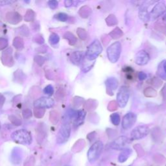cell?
I'll use <instances>...</instances> for the list:
<instances>
[{
    "instance_id": "obj_1",
    "label": "cell",
    "mask_w": 166,
    "mask_h": 166,
    "mask_svg": "<svg viewBox=\"0 0 166 166\" xmlns=\"http://www.w3.org/2000/svg\"><path fill=\"white\" fill-rule=\"evenodd\" d=\"M11 138L14 142L22 145H30L32 142L31 134L25 129L14 131L11 135Z\"/></svg>"
},
{
    "instance_id": "obj_2",
    "label": "cell",
    "mask_w": 166,
    "mask_h": 166,
    "mask_svg": "<svg viewBox=\"0 0 166 166\" xmlns=\"http://www.w3.org/2000/svg\"><path fill=\"white\" fill-rule=\"evenodd\" d=\"M103 51V47L101 42L98 40H95L88 46L87 51L86 52V58L88 60H94L99 56Z\"/></svg>"
},
{
    "instance_id": "obj_3",
    "label": "cell",
    "mask_w": 166,
    "mask_h": 166,
    "mask_svg": "<svg viewBox=\"0 0 166 166\" xmlns=\"http://www.w3.org/2000/svg\"><path fill=\"white\" fill-rule=\"evenodd\" d=\"M102 141H97L92 145L88 151V160L90 163H94L99 158L103 150Z\"/></svg>"
},
{
    "instance_id": "obj_4",
    "label": "cell",
    "mask_w": 166,
    "mask_h": 166,
    "mask_svg": "<svg viewBox=\"0 0 166 166\" xmlns=\"http://www.w3.org/2000/svg\"><path fill=\"white\" fill-rule=\"evenodd\" d=\"M121 53V44L119 42H115L107 49L106 53L109 60L112 63H116L118 61Z\"/></svg>"
},
{
    "instance_id": "obj_5",
    "label": "cell",
    "mask_w": 166,
    "mask_h": 166,
    "mask_svg": "<svg viewBox=\"0 0 166 166\" xmlns=\"http://www.w3.org/2000/svg\"><path fill=\"white\" fill-rule=\"evenodd\" d=\"M71 134V127L69 123L65 122L61 126L57 134V142L58 144L66 143L68 140Z\"/></svg>"
},
{
    "instance_id": "obj_6",
    "label": "cell",
    "mask_w": 166,
    "mask_h": 166,
    "mask_svg": "<svg viewBox=\"0 0 166 166\" xmlns=\"http://www.w3.org/2000/svg\"><path fill=\"white\" fill-rule=\"evenodd\" d=\"M129 96H130V92L127 87L123 86L119 89L117 94V102L121 108H124L127 105Z\"/></svg>"
},
{
    "instance_id": "obj_7",
    "label": "cell",
    "mask_w": 166,
    "mask_h": 166,
    "mask_svg": "<svg viewBox=\"0 0 166 166\" xmlns=\"http://www.w3.org/2000/svg\"><path fill=\"white\" fill-rule=\"evenodd\" d=\"M149 133V128L147 125H141L134 128L131 132V136L132 140H137L145 138Z\"/></svg>"
},
{
    "instance_id": "obj_8",
    "label": "cell",
    "mask_w": 166,
    "mask_h": 166,
    "mask_svg": "<svg viewBox=\"0 0 166 166\" xmlns=\"http://www.w3.org/2000/svg\"><path fill=\"white\" fill-rule=\"evenodd\" d=\"M137 116L133 112H128L125 114L122 119V128L124 130H128L133 127L136 121Z\"/></svg>"
},
{
    "instance_id": "obj_9",
    "label": "cell",
    "mask_w": 166,
    "mask_h": 166,
    "mask_svg": "<svg viewBox=\"0 0 166 166\" xmlns=\"http://www.w3.org/2000/svg\"><path fill=\"white\" fill-rule=\"evenodd\" d=\"M54 105V100L50 97H42L36 100L34 103V106L36 108L48 109L51 108Z\"/></svg>"
},
{
    "instance_id": "obj_10",
    "label": "cell",
    "mask_w": 166,
    "mask_h": 166,
    "mask_svg": "<svg viewBox=\"0 0 166 166\" xmlns=\"http://www.w3.org/2000/svg\"><path fill=\"white\" fill-rule=\"evenodd\" d=\"M129 143L128 138L126 136H119L111 143V148L116 150L124 149L126 145Z\"/></svg>"
},
{
    "instance_id": "obj_11",
    "label": "cell",
    "mask_w": 166,
    "mask_h": 166,
    "mask_svg": "<svg viewBox=\"0 0 166 166\" xmlns=\"http://www.w3.org/2000/svg\"><path fill=\"white\" fill-rule=\"evenodd\" d=\"M166 11V5L163 2H159L156 4L155 7L152 9L150 12V16H151L153 19L158 18L159 16H162Z\"/></svg>"
},
{
    "instance_id": "obj_12",
    "label": "cell",
    "mask_w": 166,
    "mask_h": 166,
    "mask_svg": "<svg viewBox=\"0 0 166 166\" xmlns=\"http://www.w3.org/2000/svg\"><path fill=\"white\" fill-rule=\"evenodd\" d=\"M150 57L145 51L141 50L138 52L135 57V62L139 66H144L148 63Z\"/></svg>"
},
{
    "instance_id": "obj_13",
    "label": "cell",
    "mask_w": 166,
    "mask_h": 166,
    "mask_svg": "<svg viewBox=\"0 0 166 166\" xmlns=\"http://www.w3.org/2000/svg\"><path fill=\"white\" fill-rule=\"evenodd\" d=\"M86 115H87V113L84 110H79V111L77 112V115L75 118L74 122H73L74 127H78L84 123Z\"/></svg>"
},
{
    "instance_id": "obj_14",
    "label": "cell",
    "mask_w": 166,
    "mask_h": 166,
    "mask_svg": "<svg viewBox=\"0 0 166 166\" xmlns=\"http://www.w3.org/2000/svg\"><path fill=\"white\" fill-rule=\"evenodd\" d=\"M83 58V53L82 51H75L71 55L70 60L75 65H79Z\"/></svg>"
},
{
    "instance_id": "obj_15",
    "label": "cell",
    "mask_w": 166,
    "mask_h": 166,
    "mask_svg": "<svg viewBox=\"0 0 166 166\" xmlns=\"http://www.w3.org/2000/svg\"><path fill=\"white\" fill-rule=\"evenodd\" d=\"M11 162L14 165H19L21 162V156L20 150L18 149H14L11 154Z\"/></svg>"
},
{
    "instance_id": "obj_16",
    "label": "cell",
    "mask_w": 166,
    "mask_h": 166,
    "mask_svg": "<svg viewBox=\"0 0 166 166\" xmlns=\"http://www.w3.org/2000/svg\"><path fill=\"white\" fill-rule=\"evenodd\" d=\"M105 84L108 90L111 92L114 91L118 87V81L114 77H110L106 79V81H105Z\"/></svg>"
},
{
    "instance_id": "obj_17",
    "label": "cell",
    "mask_w": 166,
    "mask_h": 166,
    "mask_svg": "<svg viewBox=\"0 0 166 166\" xmlns=\"http://www.w3.org/2000/svg\"><path fill=\"white\" fill-rule=\"evenodd\" d=\"M132 153H133V150L129 148H125L123 149L119 155L118 161L120 163L125 162L128 158L129 156H131Z\"/></svg>"
},
{
    "instance_id": "obj_18",
    "label": "cell",
    "mask_w": 166,
    "mask_h": 166,
    "mask_svg": "<svg viewBox=\"0 0 166 166\" xmlns=\"http://www.w3.org/2000/svg\"><path fill=\"white\" fill-rule=\"evenodd\" d=\"M158 74L162 79L166 80V60L162 61L160 64L158 70Z\"/></svg>"
},
{
    "instance_id": "obj_19",
    "label": "cell",
    "mask_w": 166,
    "mask_h": 166,
    "mask_svg": "<svg viewBox=\"0 0 166 166\" xmlns=\"http://www.w3.org/2000/svg\"><path fill=\"white\" fill-rule=\"evenodd\" d=\"M139 16L140 19L144 21H148L150 20V14L147 11L146 9L143 8L142 9H140L139 12Z\"/></svg>"
},
{
    "instance_id": "obj_20",
    "label": "cell",
    "mask_w": 166,
    "mask_h": 166,
    "mask_svg": "<svg viewBox=\"0 0 166 166\" xmlns=\"http://www.w3.org/2000/svg\"><path fill=\"white\" fill-rule=\"evenodd\" d=\"M110 120H111V122L112 123L113 125L118 126L119 123H120V121H121L120 116H119V114L118 113L112 114L110 116Z\"/></svg>"
},
{
    "instance_id": "obj_21",
    "label": "cell",
    "mask_w": 166,
    "mask_h": 166,
    "mask_svg": "<svg viewBox=\"0 0 166 166\" xmlns=\"http://www.w3.org/2000/svg\"><path fill=\"white\" fill-rule=\"evenodd\" d=\"M59 40L60 38L59 36H58V35H57V34L53 33L52 34V35H51L50 39H49V41H50L51 44L55 45L58 44V42H59Z\"/></svg>"
},
{
    "instance_id": "obj_22",
    "label": "cell",
    "mask_w": 166,
    "mask_h": 166,
    "mask_svg": "<svg viewBox=\"0 0 166 166\" xmlns=\"http://www.w3.org/2000/svg\"><path fill=\"white\" fill-rule=\"evenodd\" d=\"M56 18L60 21H66L68 19V15L66 13H60L56 15Z\"/></svg>"
},
{
    "instance_id": "obj_23",
    "label": "cell",
    "mask_w": 166,
    "mask_h": 166,
    "mask_svg": "<svg viewBox=\"0 0 166 166\" xmlns=\"http://www.w3.org/2000/svg\"><path fill=\"white\" fill-rule=\"evenodd\" d=\"M44 94H45L48 96H52L54 92V89L53 87H52L51 85H48L47 87H45V88L44 89Z\"/></svg>"
},
{
    "instance_id": "obj_24",
    "label": "cell",
    "mask_w": 166,
    "mask_h": 166,
    "mask_svg": "<svg viewBox=\"0 0 166 166\" xmlns=\"http://www.w3.org/2000/svg\"><path fill=\"white\" fill-rule=\"evenodd\" d=\"M48 6L52 9H56L58 7V1L55 0H51V1H48Z\"/></svg>"
},
{
    "instance_id": "obj_25",
    "label": "cell",
    "mask_w": 166,
    "mask_h": 166,
    "mask_svg": "<svg viewBox=\"0 0 166 166\" xmlns=\"http://www.w3.org/2000/svg\"><path fill=\"white\" fill-rule=\"evenodd\" d=\"M138 79H139V80H140V81H143V80H145L147 77V75L146 73L141 72L138 73Z\"/></svg>"
},
{
    "instance_id": "obj_26",
    "label": "cell",
    "mask_w": 166,
    "mask_h": 166,
    "mask_svg": "<svg viewBox=\"0 0 166 166\" xmlns=\"http://www.w3.org/2000/svg\"><path fill=\"white\" fill-rule=\"evenodd\" d=\"M73 4V1H65V5H66V7H70V6H72Z\"/></svg>"
},
{
    "instance_id": "obj_27",
    "label": "cell",
    "mask_w": 166,
    "mask_h": 166,
    "mask_svg": "<svg viewBox=\"0 0 166 166\" xmlns=\"http://www.w3.org/2000/svg\"><path fill=\"white\" fill-rule=\"evenodd\" d=\"M0 129H1V123H0Z\"/></svg>"
}]
</instances>
